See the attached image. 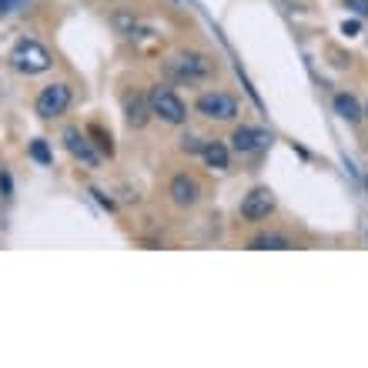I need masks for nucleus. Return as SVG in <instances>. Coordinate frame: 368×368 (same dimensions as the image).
Returning <instances> with one entry per match:
<instances>
[{
    "label": "nucleus",
    "instance_id": "1",
    "mask_svg": "<svg viewBox=\"0 0 368 368\" xmlns=\"http://www.w3.org/2000/svg\"><path fill=\"white\" fill-rule=\"evenodd\" d=\"M51 54H47V47L44 44H37V40H20L17 47L11 51V67L17 71V74H44V71H51Z\"/></svg>",
    "mask_w": 368,
    "mask_h": 368
},
{
    "label": "nucleus",
    "instance_id": "2",
    "mask_svg": "<svg viewBox=\"0 0 368 368\" xmlns=\"http://www.w3.org/2000/svg\"><path fill=\"white\" fill-rule=\"evenodd\" d=\"M148 104H151V114L161 117L165 124H184V121H188V107H184V101H181L171 88H161V84L151 88Z\"/></svg>",
    "mask_w": 368,
    "mask_h": 368
},
{
    "label": "nucleus",
    "instance_id": "3",
    "mask_svg": "<svg viewBox=\"0 0 368 368\" xmlns=\"http://www.w3.org/2000/svg\"><path fill=\"white\" fill-rule=\"evenodd\" d=\"M167 74L174 77V81H204V77L211 74V61L204 57V54H178V57H171L167 61Z\"/></svg>",
    "mask_w": 368,
    "mask_h": 368
},
{
    "label": "nucleus",
    "instance_id": "4",
    "mask_svg": "<svg viewBox=\"0 0 368 368\" xmlns=\"http://www.w3.org/2000/svg\"><path fill=\"white\" fill-rule=\"evenodd\" d=\"M194 107L208 121H231V117L238 114V101L231 94H225V90H208V94H201Z\"/></svg>",
    "mask_w": 368,
    "mask_h": 368
},
{
    "label": "nucleus",
    "instance_id": "5",
    "mask_svg": "<svg viewBox=\"0 0 368 368\" xmlns=\"http://www.w3.org/2000/svg\"><path fill=\"white\" fill-rule=\"evenodd\" d=\"M67 107H71V88H67V84H47V88L37 94V101H34V111H37L44 121L61 117Z\"/></svg>",
    "mask_w": 368,
    "mask_h": 368
},
{
    "label": "nucleus",
    "instance_id": "6",
    "mask_svg": "<svg viewBox=\"0 0 368 368\" xmlns=\"http://www.w3.org/2000/svg\"><path fill=\"white\" fill-rule=\"evenodd\" d=\"M64 148H67V154H71L74 161H81L84 167H97V165H101V154L90 148L88 134H81L77 127H67V131H64Z\"/></svg>",
    "mask_w": 368,
    "mask_h": 368
},
{
    "label": "nucleus",
    "instance_id": "7",
    "mask_svg": "<svg viewBox=\"0 0 368 368\" xmlns=\"http://www.w3.org/2000/svg\"><path fill=\"white\" fill-rule=\"evenodd\" d=\"M268 144H271V134H268L265 127L242 124V127H235V134H231V148L238 154H254V151H261V148H268Z\"/></svg>",
    "mask_w": 368,
    "mask_h": 368
},
{
    "label": "nucleus",
    "instance_id": "8",
    "mask_svg": "<svg viewBox=\"0 0 368 368\" xmlns=\"http://www.w3.org/2000/svg\"><path fill=\"white\" fill-rule=\"evenodd\" d=\"M271 211H275V194H271L268 188H254V191L244 194V201H242L244 221H265Z\"/></svg>",
    "mask_w": 368,
    "mask_h": 368
},
{
    "label": "nucleus",
    "instance_id": "9",
    "mask_svg": "<svg viewBox=\"0 0 368 368\" xmlns=\"http://www.w3.org/2000/svg\"><path fill=\"white\" fill-rule=\"evenodd\" d=\"M167 194H171V201L178 204V208H191V204H198V198H201V188L188 174H174L171 184H167Z\"/></svg>",
    "mask_w": 368,
    "mask_h": 368
},
{
    "label": "nucleus",
    "instance_id": "10",
    "mask_svg": "<svg viewBox=\"0 0 368 368\" xmlns=\"http://www.w3.org/2000/svg\"><path fill=\"white\" fill-rule=\"evenodd\" d=\"M124 114H127V124L131 127H144L148 117H151V104H148V97L131 94V97H124Z\"/></svg>",
    "mask_w": 368,
    "mask_h": 368
},
{
    "label": "nucleus",
    "instance_id": "11",
    "mask_svg": "<svg viewBox=\"0 0 368 368\" xmlns=\"http://www.w3.org/2000/svg\"><path fill=\"white\" fill-rule=\"evenodd\" d=\"M335 114L342 117V121H348V124H358L365 117V111H362V104L352 94H335Z\"/></svg>",
    "mask_w": 368,
    "mask_h": 368
},
{
    "label": "nucleus",
    "instance_id": "12",
    "mask_svg": "<svg viewBox=\"0 0 368 368\" xmlns=\"http://www.w3.org/2000/svg\"><path fill=\"white\" fill-rule=\"evenodd\" d=\"M201 158H204V165L215 167V171H225V167H228V148H225L221 141H204Z\"/></svg>",
    "mask_w": 368,
    "mask_h": 368
},
{
    "label": "nucleus",
    "instance_id": "13",
    "mask_svg": "<svg viewBox=\"0 0 368 368\" xmlns=\"http://www.w3.org/2000/svg\"><path fill=\"white\" fill-rule=\"evenodd\" d=\"M248 248L251 251H288L292 248V242L288 238H281V235H254L251 242H248Z\"/></svg>",
    "mask_w": 368,
    "mask_h": 368
},
{
    "label": "nucleus",
    "instance_id": "14",
    "mask_svg": "<svg viewBox=\"0 0 368 368\" xmlns=\"http://www.w3.org/2000/svg\"><path fill=\"white\" fill-rule=\"evenodd\" d=\"M30 158L40 161V165H51V148H47L44 141H34V144H30Z\"/></svg>",
    "mask_w": 368,
    "mask_h": 368
},
{
    "label": "nucleus",
    "instance_id": "15",
    "mask_svg": "<svg viewBox=\"0 0 368 368\" xmlns=\"http://www.w3.org/2000/svg\"><path fill=\"white\" fill-rule=\"evenodd\" d=\"M90 134L97 138V144H101V151L104 154H114V144H111V134H104L101 124H90Z\"/></svg>",
    "mask_w": 368,
    "mask_h": 368
},
{
    "label": "nucleus",
    "instance_id": "16",
    "mask_svg": "<svg viewBox=\"0 0 368 368\" xmlns=\"http://www.w3.org/2000/svg\"><path fill=\"white\" fill-rule=\"evenodd\" d=\"M20 7H27V0H0V17H11Z\"/></svg>",
    "mask_w": 368,
    "mask_h": 368
},
{
    "label": "nucleus",
    "instance_id": "17",
    "mask_svg": "<svg viewBox=\"0 0 368 368\" xmlns=\"http://www.w3.org/2000/svg\"><path fill=\"white\" fill-rule=\"evenodd\" d=\"M345 7L355 13V17H368V0H345Z\"/></svg>",
    "mask_w": 368,
    "mask_h": 368
},
{
    "label": "nucleus",
    "instance_id": "18",
    "mask_svg": "<svg viewBox=\"0 0 368 368\" xmlns=\"http://www.w3.org/2000/svg\"><path fill=\"white\" fill-rule=\"evenodd\" d=\"M0 198H11V178L0 174Z\"/></svg>",
    "mask_w": 368,
    "mask_h": 368
},
{
    "label": "nucleus",
    "instance_id": "19",
    "mask_svg": "<svg viewBox=\"0 0 368 368\" xmlns=\"http://www.w3.org/2000/svg\"><path fill=\"white\" fill-rule=\"evenodd\" d=\"M184 151H201V141H194V138H184V144H181Z\"/></svg>",
    "mask_w": 368,
    "mask_h": 368
},
{
    "label": "nucleus",
    "instance_id": "20",
    "mask_svg": "<svg viewBox=\"0 0 368 368\" xmlns=\"http://www.w3.org/2000/svg\"><path fill=\"white\" fill-rule=\"evenodd\" d=\"M345 34H348V37H352V34H358V20H345V27H342Z\"/></svg>",
    "mask_w": 368,
    "mask_h": 368
},
{
    "label": "nucleus",
    "instance_id": "21",
    "mask_svg": "<svg viewBox=\"0 0 368 368\" xmlns=\"http://www.w3.org/2000/svg\"><path fill=\"white\" fill-rule=\"evenodd\" d=\"M365 117H368V107H365Z\"/></svg>",
    "mask_w": 368,
    "mask_h": 368
}]
</instances>
